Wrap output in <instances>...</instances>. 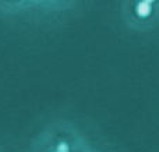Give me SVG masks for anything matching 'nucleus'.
Returning a JSON list of instances; mask_svg holds the SVG:
<instances>
[{"label":"nucleus","mask_w":159,"mask_h":152,"mask_svg":"<svg viewBox=\"0 0 159 152\" xmlns=\"http://www.w3.org/2000/svg\"><path fill=\"white\" fill-rule=\"evenodd\" d=\"M137 13H138V16H141V17L149 16V13H151V6H149V3L141 2L140 4L137 6Z\"/></svg>","instance_id":"f257e3e1"},{"label":"nucleus","mask_w":159,"mask_h":152,"mask_svg":"<svg viewBox=\"0 0 159 152\" xmlns=\"http://www.w3.org/2000/svg\"><path fill=\"white\" fill-rule=\"evenodd\" d=\"M57 152H69V147H67L64 142H61V144H59V147H57Z\"/></svg>","instance_id":"f03ea898"},{"label":"nucleus","mask_w":159,"mask_h":152,"mask_svg":"<svg viewBox=\"0 0 159 152\" xmlns=\"http://www.w3.org/2000/svg\"><path fill=\"white\" fill-rule=\"evenodd\" d=\"M144 2H147V3H151V2H154V0H144Z\"/></svg>","instance_id":"7ed1b4c3"}]
</instances>
